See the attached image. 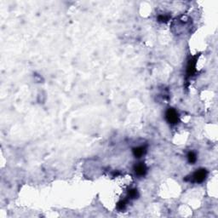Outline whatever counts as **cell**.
<instances>
[{
  "mask_svg": "<svg viewBox=\"0 0 218 218\" xmlns=\"http://www.w3.org/2000/svg\"><path fill=\"white\" fill-rule=\"evenodd\" d=\"M165 118L169 124H175L178 122L179 116L177 112L173 108H169L165 113Z\"/></svg>",
  "mask_w": 218,
  "mask_h": 218,
  "instance_id": "obj_1",
  "label": "cell"
},
{
  "mask_svg": "<svg viewBox=\"0 0 218 218\" xmlns=\"http://www.w3.org/2000/svg\"><path fill=\"white\" fill-rule=\"evenodd\" d=\"M124 207H125V202L124 201H119L118 205H117V208L119 210H123V209H124Z\"/></svg>",
  "mask_w": 218,
  "mask_h": 218,
  "instance_id": "obj_8",
  "label": "cell"
},
{
  "mask_svg": "<svg viewBox=\"0 0 218 218\" xmlns=\"http://www.w3.org/2000/svg\"><path fill=\"white\" fill-rule=\"evenodd\" d=\"M135 171L138 176H144L146 174L147 169L143 164H139L135 167Z\"/></svg>",
  "mask_w": 218,
  "mask_h": 218,
  "instance_id": "obj_4",
  "label": "cell"
},
{
  "mask_svg": "<svg viewBox=\"0 0 218 218\" xmlns=\"http://www.w3.org/2000/svg\"><path fill=\"white\" fill-rule=\"evenodd\" d=\"M129 196L131 198H136L138 196V193H137V190L136 189H132L129 192Z\"/></svg>",
  "mask_w": 218,
  "mask_h": 218,
  "instance_id": "obj_7",
  "label": "cell"
},
{
  "mask_svg": "<svg viewBox=\"0 0 218 218\" xmlns=\"http://www.w3.org/2000/svg\"><path fill=\"white\" fill-rule=\"evenodd\" d=\"M207 177V170L205 169H201L197 170L193 176V179L195 182H202L205 181V179Z\"/></svg>",
  "mask_w": 218,
  "mask_h": 218,
  "instance_id": "obj_2",
  "label": "cell"
},
{
  "mask_svg": "<svg viewBox=\"0 0 218 218\" xmlns=\"http://www.w3.org/2000/svg\"><path fill=\"white\" fill-rule=\"evenodd\" d=\"M188 159L189 163H191V164L195 163L196 160H197L196 154L194 153H193V152H190V153H188Z\"/></svg>",
  "mask_w": 218,
  "mask_h": 218,
  "instance_id": "obj_6",
  "label": "cell"
},
{
  "mask_svg": "<svg viewBox=\"0 0 218 218\" xmlns=\"http://www.w3.org/2000/svg\"><path fill=\"white\" fill-rule=\"evenodd\" d=\"M169 19L168 16H165V15H159V17H158V20L160 22H165V21H167Z\"/></svg>",
  "mask_w": 218,
  "mask_h": 218,
  "instance_id": "obj_9",
  "label": "cell"
},
{
  "mask_svg": "<svg viewBox=\"0 0 218 218\" xmlns=\"http://www.w3.org/2000/svg\"><path fill=\"white\" fill-rule=\"evenodd\" d=\"M195 67H196V59L193 58V59L190 60L188 64V68H187V72L189 76L193 75V72H195Z\"/></svg>",
  "mask_w": 218,
  "mask_h": 218,
  "instance_id": "obj_3",
  "label": "cell"
},
{
  "mask_svg": "<svg viewBox=\"0 0 218 218\" xmlns=\"http://www.w3.org/2000/svg\"><path fill=\"white\" fill-rule=\"evenodd\" d=\"M145 152H146V150H145V148H143V147H138V148L133 149V154L136 158H141L145 153Z\"/></svg>",
  "mask_w": 218,
  "mask_h": 218,
  "instance_id": "obj_5",
  "label": "cell"
}]
</instances>
